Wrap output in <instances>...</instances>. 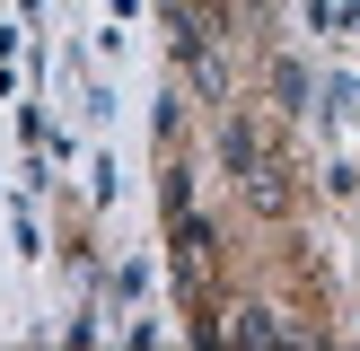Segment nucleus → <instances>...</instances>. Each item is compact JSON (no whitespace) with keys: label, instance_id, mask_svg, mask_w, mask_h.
<instances>
[{"label":"nucleus","instance_id":"obj_3","mask_svg":"<svg viewBox=\"0 0 360 351\" xmlns=\"http://www.w3.org/2000/svg\"><path fill=\"white\" fill-rule=\"evenodd\" d=\"M229 333H238V343H281V316H273V307H238Z\"/></svg>","mask_w":360,"mask_h":351},{"label":"nucleus","instance_id":"obj_1","mask_svg":"<svg viewBox=\"0 0 360 351\" xmlns=\"http://www.w3.org/2000/svg\"><path fill=\"white\" fill-rule=\"evenodd\" d=\"M238 185H246V202H255V211H281V202H290V176H281V158H264V167H255V176H238Z\"/></svg>","mask_w":360,"mask_h":351},{"label":"nucleus","instance_id":"obj_2","mask_svg":"<svg viewBox=\"0 0 360 351\" xmlns=\"http://www.w3.org/2000/svg\"><path fill=\"white\" fill-rule=\"evenodd\" d=\"M220 158H229V176H255V167H264V140H255V123H229V132H220Z\"/></svg>","mask_w":360,"mask_h":351},{"label":"nucleus","instance_id":"obj_4","mask_svg":"<svg viewBox=\"0 0 360 351\" xmlns=\"http://www.w3.org/2000/svg\"><path fill=\"white\" fill-rule=\"evenodd\" d=\"M273 97H281V105H299V97H308V70L281 62V70H273Z\"/></svg>","mask_w":360,"mask_h":351}]
</instances>
